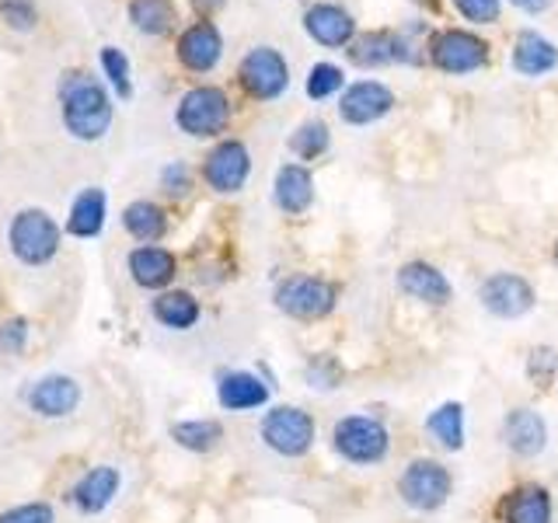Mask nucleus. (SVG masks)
I'll use <instances>...</instances> for the list:
<instances>
[{"instance_id": "obj_30", "label": "nucleus", "mask_w": 558, "mask_h": 523, "mask_svg": "<svg viewBox=\"0 0 558 523\" xmlns=\"http://www.w3.org/2000/svg\"><path fill=\"white\" fill-rule=\"evenodd\" d=\"M171 436L179 440L185 450H214L220 440H223V429L214 418H196V423H179L171 429Z\"/></svg>"}, {"instance_id": "obj_20", "label": "nucleus", "mask_w": 558, "mask_h": 523, "mask_svg": "<svg viewBox=\"0 0 558 523\" xmlns=\"http://www.w3.org/2000/svg\"><path fill=\"white\" fill-rule=\"evenodd\" d=\"M349 60L356 66H388V63H405L401 52V35L395 32H366L349 49Z\"/></svg>"}, {"instance_id": "obj_39", "label": "nucleus", "mask_w": 558, "mask_h": 523, "mask_svg": "<svg viewBox=\"0 0 558 523\" xmlns=\"http://www.w3.org/2000/svg\"><path fill=\"white\" fill-rule=\"evenodd\" d=\"M165 185H168V192H185L189 188V174H185V168L182 165H171V168H165Z\"/></svg>"}, {"instance_id": "obj_18", "label": "nucleus", "mask_w": 558, "mask_h": 523, "mask_svg": "<svg viewBox=\"0 0 558 523\" xmlns=\"http://www.w3.org/2000/svg\"><path fill=\"white\" fill-rule=\"evenodd\" d=\"M558 63V49L545 39V35L537 32H520L517 35V46H513V70L523 77H541L555 70Z\"/></svg>"}, {"instance_id": "obj_21", "label": "nucleus", "mask_w": 558, "mask_h": 523, "mask_svg": "<svg viewBox=\"0 0 558 523\" xmlns=\"http://www.w3.org/2000/svg\"><path fill=\"white\" fill-rule=\"evenodd\" d=\"M217 398H220V405L223 409H231V412H248V409H258V405H266V398H269V388L262 384L255 374H227L220 380V388H217Z\"/></svg>"}, {"instance_id": "obj_12", "label": "nucleus", "mask_w": 558, "mask_h": 523, "mask_svg": "<svg viewBox=\"0 0 558 523\" xmlns=\"http://www.w3.org/2000/svg\"><path fill=\"white\" fill-rule=\"evenodd\" d=\"M248 171H252V157L244 150V144H238V139H223V144L214 147V154L206 157L203 179L217 192H238L244 185V179H248Z\"/></svg>"}, {"instance_id": "obj_31", "label": "nucleus", "mask_w": 558, "mask_h": 523, "mask_svg": "<svg viewBox=\"0 0 558 523\" xmlns=\"http://www.w3.org/2000/svg\"><path fill=\"white\" fill-rule=\"evenodd\" d=\"M290 147L296 157H304V161H314V157H322L328 150V126L322 119H307L301 130L293 133Z\"/></svg>"}, {"instance_id": "obj_33", "label": "nucleus", "mask_w": 558, "mask_h": 523, "mask_svg": "<svg viewBox=\"0 0 558 523\" xmlns=\"http://www.w3.org/2000/svg\"><path fill=\"white\" fill-rule=\"evenodd\" d=\"M101 66H105V74L112 77V84H116V92L122 95V98H130V63H126V57H122L119 49H101Z\"/></svg>"}, {"instance_id": "obj_25", "label": "nucleus", "mask_w": 558, "mask_h": 523, "mask_svg": "<svg viewBox=\"0 0 558 523\" xmlns=\"http://www.w3.org/2000/svg\"><path fill=\"white\" fill-rule=\"evenodd\" d=\"M154 318L168 328L185 331L199 321V304L192 301V293H185V290H168L154 301Z\"/></svg>"}, {"instance_id": "obj_10", "label": "nucleus", "mask_w": 558, "mask_h": 523, "mask_svg": "<svg viewBox=\"0 0 558 523\" xmlns=\"http://www.w3.org/2000/svg\"><path fill=\"white\" fill-rule=\"evenodd\" d=\"M482 304L485 311H493L496 318H520V314H527L534 307V290L523 276H513V272H496L488 276L482 290Z\"/></svg>"}, {"instance_id": "obj_32", "label": "nucleus", "mask_w": 558, "mask_h": 523, "mask_svg": "<svg viewBox=\"0 0 558 523\" xmlns=\"http://www.w3.org/2000/svg\"><path fill=\"white\" fill-rule=\"evenodd\" d=\"M342 87V70L339 66H331V63H318V66H311V74H307V95L314 101H322L328 95H336Z\"/></svg>"}, {"instance_id": "obj_40", "label": "nucleus", "mask_w": 558, "mask_h": 523, "mask_svg": "<svg viewBox=\"0 0 558 523\" xmlns=\"http://www.w3.org/2000/svg\"><path fill=\"white\" fill-rule=\"evenodd\" d=\"M510 4H517L520 11H527V14H541V11H548L555 0H510Z\"/></svg>"}, {"instance_id": "obj_14", "label": "nucleus", "mask_w": 558, "mask_h": 523, "mask_svg": "<svg viewBox=\"0 0 558 523\" xmlns=\"http://www.w3.org/2000/svg\"><path fill=\"white\" fill-rule=\"evenodd\" d=\"M304 28H307V35L314 42L331 46V49L349 46V42H353V35H356V22L336 4H314L304 14Z\"/></svg>"}, {"instance_id": "obj_1", "label": "nucleus", "mask_w": 558, "mask_h": 523, "mask_svg": "<svg viewBox=\"0 0 558 523\" xmlns=\"http://www.w3.org/2000/svg\"><path fill=\"white\" fill-rule=\"evenodd\" d=\"M63 122L77 139H98L112 122V98L92 74H70L60 87Z\"/></svg>"}, {"instance_id": "obj_36", "label": "nucleus", "mask_w": 558, "mask_h": 523, "mask_svg": "<svg viewBox=\"0 0 558 523\" xmlns=\"http://www.w3.org/2000/svg\"><path fill=\"white\" fill-rule=\"evenodd\" d=\"M307 380H311V388H336V380H339V366L331 363L328 356H318L311 366H307Z\"/></svg>"}, {"instance_id": "obj_35", "label": "nucleus", "mask_w": 558, "mask_h": 523, "mask_svg": "<svg viewBox=\"0 0 558 523\" xmlns=\"http://www.w3.org/2000/svg\"><path fill=\"white\" fill-rule=\"evenodd\" d=\"M0 523H52V510L43 502H28V506H17V510H8L0 516Z\"/></svg>"}, {"instance_id": "obj_24", "label": "nucleus", "mask_w": 558, "mask_h": 523, "mask_svg": "<svg viewBox=\"0 0 558 523\" xmlns=\"http://www.w3.org/2000/svg\"><path fill=\"white\" fill-rule=\"evenodd\" d=\"M116 488H119V471L116 467H95V471H87V475L81 478V485L74 488V499L84 513H98L112 502Z\"/></svg>"}, {"instance_id": "obj_19", "label": "nucleus", "mask_w": 558, "mask_h": 523, "mask_svg": "<svg viewBox=\"0 0 558 523\" xmlns=\"http://www.w3.org/2000/svg\"><path fill=\"white\" fill-rule=\"evenodd\" d=\"M28 401H32V409L39 415L57 418V415H70L77 409L81 388L70 377H46V380L35 384V391H32Z\"/></svg>"}, {"instance_id": "obj_22", "label": "nucleus", "mask_w": 558, "mask_h": 523, "mask_svg": "<svg viewBox=\"0 0 558 523\" xmlns=\"http://www.w3.org/2000/svg\"><path fill=\"white\" fill-rule=\"evenodd\" d=\"M314 199V179L304 165H283L276 174V203L287 214H304Z\"/></svg>"}, {"instance_id": "obj_38", "label": "nucleus", "mask_w": 558, "mask_h": 523, "mask_svg": "<svg viewBox=\"0 0 558 523\" xmlns=\"http://www.w3.org/2000/svg\"><path fill=\"white\" fill-rule=\"evenodd\" d=\"M22 339H25V325L22 321H11V325L0 328V349H11V353H14V349L22 345Z\"/></svg>"}, {"instance_id": "obj_41", "label": "nucleus", "mask_w": 558, "mask_h": 523, "mask_svg": "<svg viewBox=\"0 0 558 523\" xmlns=\"http://www.w3.org/2000/svg\"><path fill=\"white\" fill-rule=\"evenodd\" d=\"M555 262H558V241H555Z\"/></svg>"}, {"instance_id": "obj_26", "label": "nucleus", "mask_w": 558, "mask_h": 523, "mask_svg": "<svg viewBox=\"0 0 558 523\" xmlns=\"http://www.w3.org/2000/svg\"><path fill=\"white\" fill-rule=\"evenodd\" d=\"M105 223V192L101 188H84L74 209H70V234L77 238H95Z\"/></svg>"}, {"instance_id": "obj_27", "label": "nucleus", "mask_w": 558, "mask_h": 523, "mask_svg": "<svg viewBox=\"0 0 558 523\" xmlns=\"http://www.w3.org/2000/svg\"><path fill=\"white\" fill-rule=\"evenodd\" d=\"M426 429L436 443H444L447 450H461L464 447V412L458 401H447V405L436 409L426 418Z\"/></svg>"}, {"instance_id": "obj_34", "label": "nucleus", "mask_w": 558, "mask_h": 523, "mask_svg": "<svg viewBox=\"0 0 558 523\" xmlns=\"http://www.w3.org/2000/svg\"><path fill=\"white\" fill-rule=\"evenodd\" d=\"M468 22H478V25H493L499 22V0H453Z\"/></svg>"}, {"instance_id": "obj_2", "label": "nucleus", "mask_w": 558, "mask_h": 523, "mask_svg": "<svg viewBox=\"0 0 558 523\" xmlns=\"http://www.w3.org/2000/svg\"><path fill=\"white\" fill-rule=\"evenodd\" d=\"M331 440H336V450L345 461L353 464H377L384 461V453L391 447V436L384 429V423L371 415H349L339 418L336 429H331Z\"/></svg>"}, {"instance_id": "obj_6", "label": "nucleus", "mask_w": 558, "mask_h": 523, "mask_svg": "<svg viewBox=\"0 0 558 523\" xmlns=\"http://www.w3.org/2000/svg\"><path fill=\"white\" fill-rule=\"evenodd\" d=\"M262 440L283 458H301L314 443V418L304 409L279 405L262 418Z\"/></svg>"}, {"instance_id": "obj_28", "label": "nucleus", "mask_w": 558, "mask_h": 523, "mask_svg": "<svg viewBox=\"0 0 558 523\" xmlns=\"http://www.w3.org/2000/svg\"><path fill=\"white\" fill-rule=\"evenodd\" d=\"M130 22L147 35H165L174 25V4L171 0H133Z\"/></svg>"}, {"instance_id": "obj_37", "label": "nucleus", "mask_w": 558, "mask_h": 523, "mask_svg": "<svg viewBox=\"0 0 558 523\" xmlns=\"http://www.w3.org/2000/svg\"><path fill=\"white\" fill-rule=\"evenodd\" d=\"M0 14H4L14 28H32L35 25V11L25 4V0H4V4H0Z\"/></svg>"}, {"instance_id": "obj_8", "label": "nucleus", "mask_w": 558, "mask_h": 523, "mask_svg": "<svg viewBox=\"0 0 558 523\" xmlns=\"http://www.w3.org/2000/svg\"><path fill=\"white\" fill-rule=\"evenodd\" d=\"M429 57H433L436 66L444 70V74L461 77V74H475V70L485 66V60H488V46L478 39V35H471V32L447 28V32H440V35L433 39Z\"/></svg>"}, {"instance_id": "obj_17", "label": "nucleus", "mask_w": 558, "mask_h": 523, "mask_svg": "<svg viewBox=\"0 0 558 523\" xmlns=\"http://www.w3.org/2000/svg\"><path fill=\"white\" fill-rule=\"evenodd\" d=\"M506 523H551V496L541 485H520L502 499Z\"/></svg>"}, {"instance_id": "obj_13", "label": "nucleus", "mask_w": 558, "mask_h": 523, "mask_svg": "<svg viewBox=\"0 0 558 523\" xmlns=\"http://www.w3.org/2000/svg\"><path fill=\"white\" fill-rule=\"evenodd\" d=\"M502 436H506V447L520 453V458H537L548 443V426L537 412L513 409L502 423Z\"/></svg>"}, {"instance_id": "obj_23", "label": "nucleus", "mask_w": 558, "mask_h": 523, "mask_svg": "<svg viewBox=\"0 0 558 523\" xmlns=\"http://www.w3.org/2000/svg\"><path fill=\"white\" fill-rule=\"evenodd\" d=\"M130 272L140 287H147V290H157V287H165L171 283V276H174V255L165 252V248H136L130 255Z\"/></svg>"}, {"instance_id": "obj_7", "label": "nucleus", "mask_w": 558, "mask_h": 523, "mask_svg": "<svg viewBox=\"0 0 558 523\" xmlns=\"http://www.w3.org/2000/svg\"><path fill=\"white\" fill-rule=\"evenodd\" d=\"M231 119V101L220 87H192L179 105V126L189 136H217Z\"/></svg>"}, {"instance_id": "obj_3", "label": "nucleus", "mask_w": 558, "mask_h": 523, "mask_svg": "<svg viewBox=\"0 0 558 523\" xmlns=\"http://www.w3.org/2000/svg\"><path fill=\"white\" fill-rule=\"evenodd\" d=\"M11 248L28 266H43L60 248V227L43 209H22L11 223Z\"/></svg>"}, {"instance_id": "obj_29", "label": "nucleus", "mask_w": 558, "mask_h": 523, "mask_svg": "<svg viewBox=\"0 0 558 523\" xmlns=\"http://www.w3.org/2000/svg\"><path fill=\"white\" fill-rule=\"evenodd\" d=\"M122 223H126V231L136 241H157L165 234V214L154 203H130L126 214H122Z\"/></svg>"}, {"instance_id": "obj_5", "label": "nucleus", "mask_w": 558, "mask_h": 523, "mask_svg": "<svg viewBox=\"0 0 558 523\" xmlns=\"http://www.w3.org/2000/svg\"><path fill=\"white\" fill-rule=\"evenodd\" d=\"M276 307L301 321H318L336 307V287L314 276H290L276 290Z\"/></svg>"}, {"instance_id": "obj_11", "label": "nucleus", "mask_w": 558, "mask_h": 523, "mask_svg": "<svg viewBox=\"0 0 558 523\" xmlns=\"http://www.w3.org/2000/svg\"><path fill=\"white\" fill-rule=\"evenodd\" d=\"M395 109V95L380 81H356L345 87V95L339 101V115L353 126H366L377 122L380 115H388Z\"/></svg>"}, {"instance_id": "obj_9", "label": "nucleus", "mask_w": 558, "mask_h": 523, "mask_svg": "<svg viewBox=\"0 0 558 523\" xmlns=\"http://www.w3.org/2000/svg\"><path fill=\"white\" fill-rule=\"evenodd\" d=\"M238 77H241L244 92H248L252 98L269 101V98H279V95L287 92V84H290V66H287V60L279 57L276 49L258 46V49H252L248 57L241 60Z\"/></svg>"}, {"instance_id": "obj_4", "label": "nucleus", "mask_w": 558, "mask_h": 523, "mask_svg": "<svg viewBox=\"0 0 558 523\" xmlns=\"http://www.w3.org/2000/svg\"><path fill=\"white\" fill-rule=\"evenodd\" d=\"M453 488L450 471L440 461H412L398 478V496L412 510H440Z\"/></svg>"}, {"instance_id": "obj_15", "label": "nucleus", "mask_w": 558, "mask_h": 523, "mask_svg": "<svg viewBox=\"0 0 558 523\" xmlns=\"http://www.w3.org/2000/svg\"><path fill=\"white\" fill-rule=\"evenodd\" d=\"M220 32L217 25H209V22H196L192 28L182 32V39H179V60L189 66V70H196V74H206V70H214L217 60H220Z\"/></svg>"}, {"instance_id": "obj_16", "label": "nucleus", "mask_w": 558, "mask_h": 523, "mask_svg": "<svg viewBox=\"0 0 558 523\" xmlns=\"http://www.w3.org/2000/svg\"><path fill=\"white\" fill-rule=\"evenodd\" d=\"M398 287L405 290L412 301L423 304H447L450 301V283L440 269L426 266V262H409L398 269Z\"/></svg>"}]
</instances>
